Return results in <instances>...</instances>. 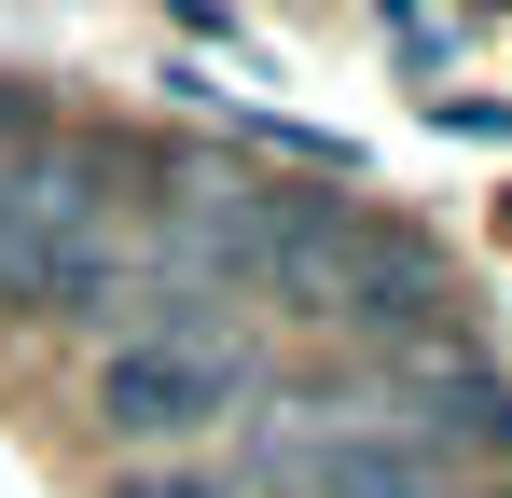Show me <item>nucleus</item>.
<instances>
[{
  "label": "nucleus",
  "mask_w": 512,
  "mask_h": 498,
  "mask_svg": "<svg viewBox=\"0 0 512 498\" xmlns=\"http://www.w3.org/2000/svg\"><path fill=\"white\" fill-rule=\"evenodd\" d=\"M111 291V153H42L14 166V236H0V305L84 319Z\"/></svg>",
  "instance_id": "nucleus-1"
},
{
  "label": "nucleus",
  "mask_w": 512,
  "mask_h": 498,
  "mask_svg": "<svg viewBox=\"0 0 512 498\" xmlns=\"http://www.w3.org/2000/svg\"><path fill=\"white\" fill-rule=\"evenodd\" d=\"M236 388H250V346L222 319H194V291H167V319L97 360V415L125 443H194L208 415H236Z\"/></svg>",
  "instance_id": "nucleus-2"
},
{
  "label": "nucleus",
  "mask_w": 512,
  "mask_h": 498,
  "mask_svg": "<svg viewBox=\"0 0 512 498\" xmlns=\"http://www.w3.org/2000/svg\"><path fill=\"white\" fill-rule=\"evenodd\" d=\"M305 291H333V319H360V332H429L443 319V263L416 236H388V222H346Z\"/></svg>",
  "instance_id": "nucleus-3"
},
{
  "label": "nucleus",
  "mask_w": 512,
  "mask_h": 498,
  "mask_svg": "<svg viewBox=\"0 0 512 498\" xmlns=\"http://www.w3.org/2000/svg\"><path fill=\"white\" fill-rule=\"evenodd\" d=\"M402 443H416L429 471H443V443H471V457H512V388L485 360H416L402 374V415H388Z\"/></svg>",
  "instance_id": "nucleus-4"
},
{
  "label": "nucleus",
  "mask_w": 512,
  "mask_h": 498,
  "mask_svg": "<svg viewBox=\"0 0 512 498\" xmlns=\"http://www.w3.org/2000/svg\"><path fill=\"white\" fill-rule=\"evenodd\" d=\"M277 471L305 498H443V471H429L402 429H333V443H277Z\"/></svg>",
  "instance_id": "nucleus-5"
},
{
  "label": "nucleus",
  "mask_w": 512,
  "mask_h": 498,
  "mask_svg": "<svg viewBox=\"0 0 512 498\" xmlns=\"http://www.w3.org/2000/svg\"><path fill=\"white\" fill-rule=\"evenodd\" d=\"M125 498H236V485H222V471H139Z\"/></svg>",
  "instance_id": "nucleus-6"
},
{
  "label": "nucleus",
  "mask_w": 512,
  "mask_h": 498,
  "mask_svg": "<svg viewBox=\"0 0 512 498\" xmlns=\"http://www.w3.org/2000/svg\"><path fill=\"white\" fill-rule=\"evenodd\" d=\"M0 139H14V153L42 139V97H28V83H0Z\"/></svg>",
  "instance_id": "nucleus-7"
},
{
  "label": "nucleus",
  "mask_w": 512,
  "mask_h": 498,
  "mask_svg": "<svg viewBox=\"0 0 512 498\" xmlns=\"http://www.w3.org/2000/svg\"><path fill=\"white\" fill-rule=\"evenodd\" d=\"M0 236H14V153H0Z\"/></svg>",
  "instance_id": "nucleus-8"
}]
</instances>
